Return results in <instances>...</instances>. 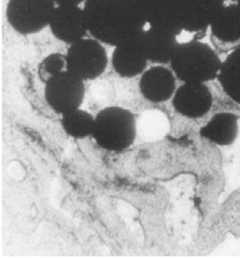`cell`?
Masks as SVG:
<instances>
[{"label":"cell","instance_id":"6da1fadb","mask_svg":"<svg viewBox=\"0 0 240 258\" xmlns=\"http://www.w3.org/2000/svg\"><path fill=\"white\" fill-rule=\"evenodd\" d=\"M83 11L89 35L111 47L133 40L147 27L132 0H85Z\"/></svg>","mask_w":240,"mask_h":258},{"label":"cell","instance_id":"7a4b0ae2","mask_svg":"<svg viewBox=\"0 0 240 258\" xmlns=\"http://www.w3.org/2000/svg\"><path fill=\"white\" fill-rule=\"evenodd\" d=\"M222 60L211 46L200 40L179 43L170 60L175 77L183 83H204L218 79Z\"/></svg>","mask_w":240,"mask_h":258},{"label":"cell","instance_id":"3957f363","mask_svg":"<svg viewBox=\"0 0 240 258\" xmlns=\"http://www.w3.org/2000/svg\"><path fill=\"white\" fill-rule=\"evenodd\" d=\"M137 122L133 112L121 106L103 108L95 116L92 138L103 150L121 153L136 141Z\"/></svg>","mask_w":240,"mask_h":258},{"label":"cell","instance_id":"277c9868","mask_svg":"<svg viewBox=\"0 0 240 258\" xmlns=\"http://www.w3.org/2000/svg\"><path fill=\"white\" fill-rule=\"evenodd\" d=\"M65 55L67 71L84 82L97 79L107 68L106 49L93 37H86L71 44Z\"/></svg>","mask_w":240,"mask_h":258},{"label":"cell","instance_id":"5b68a950","mask_svg":"<svg viewBox=\"0 0 240 258\" xmlns=\"http://www.w3.org/2000/svg\"><path fill=\"white\" fill-rule=\"evenodd\" d=\"M56 7L54 0H9L7 21L20 35H33L49 26Z\"/></svg>","mask_w":240,"mask_h":258},{"label":"cell","instance_id":"8992f818","mask_svg":"<svg viewBox=\"0 0 240 258\" xmlns=\"http://www.w3.org/2000/svg\"><path fill=\"white\" fill-rule=\"evenodd\" d=\"M44 85V99L54 113L65 115L81 107L85 95V82L68 71Z\"/></svg>","mask_w":240,"mask_h":258},{"label":"cell","instance_id":"52a82bcc","mask_svg":"<svg viewBox=\"0 0 240 258\" xmlns=\"http://www.w3.org/2000/svg\"><path fill=\"white\" fill-rule=\"evenodd\" d=\"M172 103L179 114L199 118L207 114L212 107V94L204 83H183L175 90Z\"/></svg>","mask_w":240,"mask_h":258},{"label":"cell","instance_id":"ba28073f","mask_svg":"<svg viewBox=\"0 0 240 258\" xmlns=\"http://www.w3.org/2000/svg\"><path fill=\"white\" fill-rule=\"evenodd\" d=\"M48 27L55 38L69 45L89 34L81 7H56Z\"/></svg>","mask_w":240,"mask_h":258},{"label":"cell","instance_id":"9c48e42d","mask_svg":"<svg viewBox=\"0 0 240 258\" xmlns=\"http://www.w3.org/2000/svg\"><path fill=\"white\" fill-rule=\"evenodd\" d=\"M175 76L162 65L147 69L141 75L139 89L142 97L153 104L169 100L176 90Z\"/></svg>","mask_w":240,"mask_h":258},{"label":"cell","instance_id":"30bf717a","mask_svg":"<svg viewBox=\"0 0 240 258\" xmlns=\"http://www.w3.org/2000/svg\"><path fill=\"white\" fill-rule=\"evenodd\" d=\"M177 35L147 26L139 36L142 49L148 61L157 65L170 63L179 42Z\"/></svg>","mask_w":240,"mask_h":258},{"label":"cell","instance_id":"8fae6325","mask_svg":"<svg viewBox=\"0 0 240 258\" xmlns=\"http://www.w3.org/2000/svg\"><path fill=\"white\" fill-rule=\"evenodd\" d=\"M140 36V35H139ZM139 36L114 47L111 64L119 77L131 79L146 71L148 60L146 57Z\"/></svg>","mask_w":240,"mask_h":258},{"label":"cell","instance_id":"7c38bea8","mask_svg":"<svg viewBox=\"0 0 240 258\" xmlns=\"http://www.w3.org/2000/svg\"><path fill=\"white\" fill-rule=\"evenodd\" d=\"M239 133V117L231 113H217L200 130L202 138L219 146L230 145Z\"/></svg>","mask_w":240,"mask_h":258},{"label":"cell","instance_id":"4fadbf2b","mask_svg":"<svg viewBox=\"0 0 240 258\" xmlns=\"http://www.w3.org/2000/svg\"><path fill=\"white\" fill-rule=\"evenodd\" d=\"M218 80L227 96L240 105V46L222 62Z\"/></svg>","mask_w":240,"mask_h":258},{"label":"cell","instance_id":"5bb4252c","mask_svg":"<svg viewBox=\"0 0 240 258\" xmlns=\"http://www.w3.org/2000/svg\"><path fill=\"white\" fill-rule=\"evenodd\" d=\"M237 6L223 7L224 14L213 19L209 29L217 40L224 43H235L240 40V13Z\"/></svg>","mask_w":240,"mask_h":258},{"label":"cell","instance_id":"9a60e30c","mask_svg":"<svg viewBox=\"0 0 240 258\" xmlns=\"http://www.w3.org/2000/svg\"><path fill=\"white\" fill-rule=\"evenodd\" d=\"M95 117L81 108L69 112L61 117V125L67 136L76 140L92 137Z\"/></svg>","mask_w":240,"mask_h":258},{"label":"cell","instance_id":"2e32d148","mask_svg":"<svg viewBox=\"0 0 240 258\" xmlns=\"http://www.w3.org/2000/svg\"><path fill=\"white\" fill-rule=\"evenodd\" d=\"M65 71H67L66 55L56 52L48 55L41 60L37 67V75L40 81L46 84Z\"/></svg>","mask_w":240,"mask_h":258},{"label":"cell","instance_id":"e0dca14e","mask_svg":"<svg viewBox=\"0 0 240 258\" xmlns=\"http://www.w3.org/2000/svg\"><path fill=\"white\" fill-rule=\"evenodd\" d=\"M85 0H54L56 7H78L84 4Z\"/></svg>","mask_w":240,"mask_h":258}]
</instances>
